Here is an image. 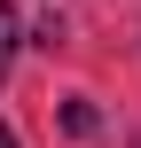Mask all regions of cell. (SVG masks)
Masks as SVG:
<instances>
[{"mask_svg": "<svg viewBox=\"0 0 141 148\" xmlns=\"http://www.w3.org/2000/svg\"><path fill=\"white\" fill-rule=\"evenodd\" d=\"M0 148H16V133H8V125H0Z\"/></svg>", "mask_w": 141, "mask_h": 148, "instance_id": "3", "label": "cell"}, {"mask_svg": "<svg viewBox=\"0 0 141 148\" xmlns=\"http://www.w3.org/2000/svg\"><path fill=\"white\" fill-rule=\"evenodd\" d=\"M16 39H24V23H16V8H8V0H0V55H8V47H16Z\"/></svg>", "mask_w": 141, "mask_h": 148, "instance_id": "2", "label": "cell"}, {"mask_svg": "<svg viewBox=\"0 0 141 148\" xmlns=\"http://www.w3.org/2000/svg\"><path fill=\"white\" fill-rule=\"evenodd\" d=\"M63 133H71V140H94V133H102V117H94L86 101H63Z\"/></svg>", "mask_w": 141, "mask_h": 148, "instance_id": "1", "label": "cell"}, {"mask_svg": "<svg viewBox=\"0 0 141 148\" xmlns=\"http://www.w3.org/2000/svg\"><path fill=\"white\" fill-rule=\"evenodd\" d=\"M0 62H8V55H0Z\"/></svg>", "mask_w": 141, "mask_h": 148, "instance_id": "4", "label": "cell"}]
</instances>
